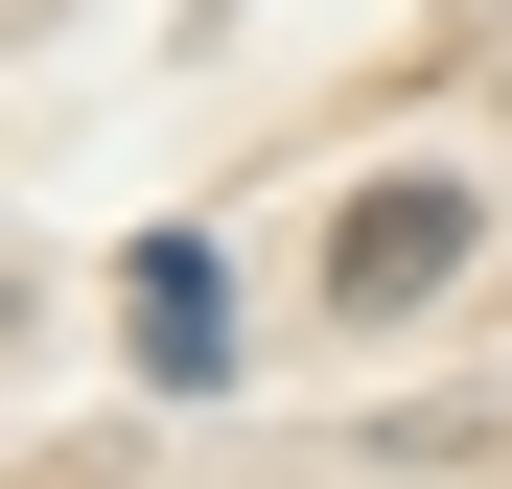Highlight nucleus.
<instances>
[{
  "label": "nucleus",
  "mask_w": 512,
  "mask_h": 489,
  "mask_svg": "<svg viewBox=\"0 0 512 489\" xmlns=\"http://www.w3.org/2000/svg\"><path fill=\"white\" fill-rule=\"evenodd\" d=\"M117 326H140V373H163V396H210V373H233V326H210V257H187V233H140Z\"/></svg>",
  "instance_id": "f03ea898"
},
{
  "label": "nucleus",
  "mask_w": 512,
  "mask_h": 489,
  "mask_svg": "<svg viewBox=\"0 0 512 489\" xmlns=\"http://www.w3.org/2000/svg\"><path fill=\"white\" fill-rule=\"evenodd\" d=\"M443 280H466V187H443V163H419V187H350V210H326V303H350V326L443 303Z\"/></svg>",
  "instance_id": "f257e3e1"
}]
</instances>
